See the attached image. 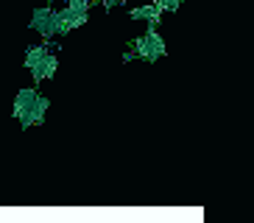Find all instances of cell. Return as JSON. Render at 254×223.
<instances>
[{"mask_svg":"<svg viewBox=\"0 0 254 223\" xmlns=\"http://www.w3.org/2000/svg\"><path fill=\"white\" fill-rule=\"evenodd\" d=\"M131 51H134V56L140 61H148V64H154V61H159L168 53V45H165V39H162V34L159 31H145L142 37H137V39H131Z\"/></svg>","mask_w":254,"mask_h":223,"instance_id":"cell-1","label":"cell"},{"mask_svg":"<svg viewBox=\"0 0 254 223\" xmlns=\"http://www.w3.org/2000/svg\"><path fill=\"white\" fill-rule=\"evenodd\" d=\"M28 28L37 31L42 42H51V39L59 37V31H56V8L48 3V6H37L31 11V20H28Z\"/></svg>","mask_w":254,"mask_h":223,"instance_id":"cell-2","label":"cell"},{"mask_svg":"<svg viewBox=\"0 0 254 223\" xmlns=\"http://www.w3.org/2000/svg\"><path fill=\"white\" fill-rule=\"evenodd\" d=\"M37 98H39V89L37 87H23L14 95L11 114H14V120L20 123L23 131H28V128H31V109H34V104H37Z\"/></svg>","mask_w":254,"mask_h":223,"instance_id":"cell-3","label":"cell"},{"mask_svg":"<svg viewBox=\"0 0 254 223\" xmlns=\"http://www.w3.org/2000/svg\"><path fill=\"white\" fill-rule=\"evenodd\" d=\"M128 20L134 22H145L151 31H159V25H162V11H159L154 3H142V6H134L128 8Z\"/></svg>","mask_w":254,"mask_h":223,"instance_id":"cell-4","label":"cell"},{"mask_svg":"<svg viewBox=\"0 0 254 223\" xmlns=\"http://www.w3.org/2000/svg\"><path fill=\"white\" fill-rule=\"evenodd\" d=\"M56 70H59V53L51 51L45 56V59L39 61L34 70H31V78H34V87H39L42 81H51L53 75H56Z\"/></svg>","mask_w":254,"mask_h":223,"instance_id":"cell-5","label":"cell"},{"mask_svg":"<svg viewBox=\"0 0 254 223\" xmlns=\"http://www.w3.org/2000/svg\"><path fill=\"white\" fill-rule=\"evenodd\" d=\"M53 48H56V42H53V39H51V42H39V45H31V48H25L23 67H25V70L31 73V70H34V67H37L39 61L45 59V56L53 51Z\"/></svg>","mask_w":254,"mask_h":223,"instance_id":"cell-6","label":"cell"},{"mask_svg":"<svg viewBox=\"0 0 254 223\" xmlns=\"http://www.w3.org/2000/svg\"><path fill=\"white\" fill-rule=\"evenodd\" d=\"M48 109H51V98L39 92L37 104H34V109H31V128H34V126H42V123H45Z\"/></svg>","mask_w":254,"mask_h":223,"instance_id":"cell-7","label":"cell"},{"mask_svg":"<svg viewBox=\"0 0 254 223\" xmlns=\"http://www.w3.org/2000/svg\"><path fill=\"white\" fill-rule=\"evenodd\" d=\"M64 6H67V8H73V11H87V14H90L92 0H67Z\"/></svg>","mask_w":254,"mask_h":223,"instance_id":"cell-8","label":"cell"},{"mask_svg":"<svg viewBox=\"0 0 254 223\" xmlns=\"http://www.w3.org/2000/svg\"><path fill=\"white\" fill-rule=\"evenodd\" d=\"M98 3H101V6L106 8V11H112V8L123 6V3H126V0H98Z\"/></svg>","mask_w":254,"mask_h":223,"instance_id":"cell-9","label":"cell"},{"mask_svg":"<svg viewBox=\"0 0 254 223\" xmlns=\"http://www.w3.org/2000/svg\"><path fill=\"white\" fill-rule=\"evenodd\" d=\"M165 3H168V11H179L185 6V0H165Z\"/></svg>","mask_w":254,"mask_h":223,"instance_id":"cell-10","label":"cell"},{"mask_svg":"<svg viewBox=\"0 0 254 223\" xmlns=\"http://www.w3.org/2000/svg\"><path fill=\"white\" fill-rule=\"evenodd\" d=\"M120 59H123V61H126V64H128V61H134L137 56H134V51H131V48H128V51L123 53V56H120Z\"/></svg>","mask_w":254,"mask_h":223,"instance_id":"cell-11","label":"cell"},{"mask_svg":"<svg viewBox=\"0 0 254 223\" xmlns=\"http://www.w3.org/2000/svg\"><path fill=\"white\" fill-rule=\"evenodd\" d=\"M151 3H154V6H157L159 11H162V14H165V11H168V3H165V0H151Z\"/></svg>","mask_w":254,"mask_h":223,"instance_id":"cell-12","label":"cell"}]
</instances>
